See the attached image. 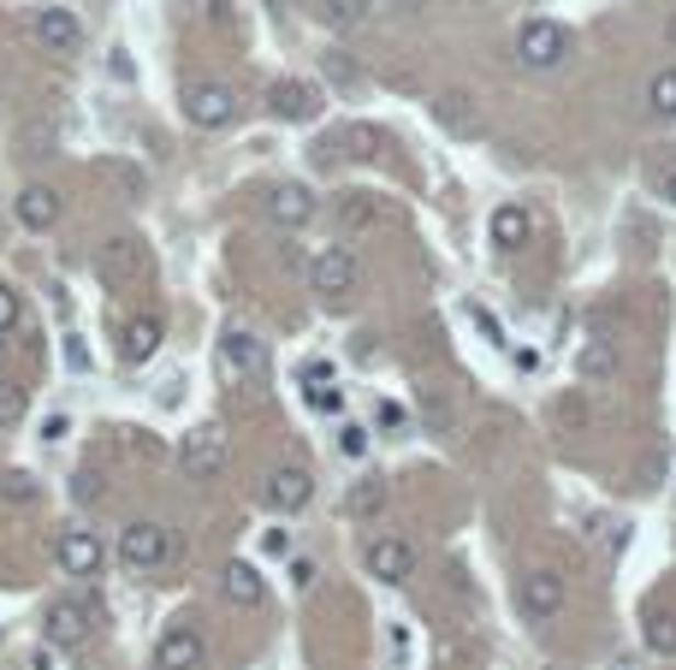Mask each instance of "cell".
<instances>
[{"instance_id": "1", "label": "cell", "mask_w": 676, "mask_h": 670, "mask_svg": "<svg viewBox=\"0 0 676 670\" xmlns=\"http://www.w3.org/2000/svg\"><path fill=\"white\" fill-rule=\"evenodd\" d=\"M564 60H570V31H564V24L534 19V24H522V31H517V66L522 71H557Z\"/></svg>"}, {"instance_id": "2", "label": "cell", "mask_w": 676, "mask_h": 670, "mask_svg": "<svg viewBox=\"0 0 676 670\" xmlns=\"http://www.w3.org/2000/svg\"><path fill=\"white\" fill-rule=\"evenodd\" d=\"M95 623H101V605L90 600V593L48 605V647H83V640L95 635Z\"/></svg>"}, {"instance_id": "3", "label": "cell", "mask_w": 676, "mask_h": 670, "mask_svg": "<svg viewBox=\"0 0 676 670\" xmlns=\"http://www.w3.org/2000/svg\"><path fill=\"white\" fill-rule=\"evenodd\" d=\"M362 564H369V576H374V581L398 588V581L416 576V546H409L404 534H374L369 552H362Z\"/></svg>"}, {"instance_id": "4", "label": "cell", "mask_w": 676, "mask_h": 670, "mask_svg": "<svg viewBox=\"0 0 676 670\" xmlns=\"http://www.w3.org/2000/svg\"><path fill=\"white\" fill-rule=\"evenodd\" d=\"M184 113H190V125H202V130H226L238 120V90H232V83H190Z\"/></svg>"}, {"instance_id": "5", "label": "cell", "mask_w": 676, "mask_h": 670, "mask_svg": "<svg viewBox=\"0 0 676 670\" xmlns=\"http://www.w3.org/2000/svg\"><path fill=\"white\" fill-rule=\"evenodd\" d=\"M101 558H108V546H101L90 529H66L60 541H54V564H60V576L90 581V576L101 570Z\"/></svg>"}, {"instance_id": "6", "label": "cell", "mask_w": 676, "mask_h": 670, "mask_svg": "<svg viewBox=\"0 0 676 670\" xmlns=\"http://www.w3.org/2000/svg\"><path fill=\"white\" fill-rule=\"evenodd\" d=\"M167 558V529L149 516H137L131 529H120V564H131V570H155V564Z\"/></svg>"}, {"instance_id": "7", "label": "cell", "mask_w": 676, "mask_h": 670, "mask_svg": "<svg viewBox=\"0 0 676 670\" xmlns=\"http://www.w3.org/2000/svg\"><path fill=\"white\" fill-rule=\"evenodd\" d=\"M31 36H36L48 54H78V48H83V24H78V12H66V7H36Z\"/></svg>"}, {"instance_id": "8", "label": "cell", "mask_w": 676, "mask_h": 670, "mask_svg": "<svg viewBox=\"0 0 676 670\" xmlns=\"http://www.w3.org/2000/svg\"><path fill=\"white\" fill-rule=\"evenodd\" d=\"M268 107H273V120H285V125H308L320 113V90L303 78H279L268 90Z\"/></svg>"}, {"instance_id": "9", "label": "cell", "mask_w": 676, "mask_h": 670, "mask_svg": "<svg viewBox=\"0 0 676 670\" xmlns=\"http://www.w3.org/2000/svg\"><path fill=\"white\" fill-rule=\"evenodd\" d=\"M522 617L528 623H552L557 611H564V576H552V570H534V576H522Z\"/></svg>"}, {"instance_id": "10", "label": "cell", "mask_w": 676, "mask_h": 670, "mask_svg": "<svg viewBox=\"0 0 676 670\" xmlns=\"http://www.w3.org/2000/svg\"><path fill=\"white\" fill-rule=\"evenodd\" d=\"M308 280H315V291H327V297H345V291H357L362 273H357V255L333 243V250H320L308 261Z\"/></svg>"}, {"instance_id": "11", "label": "cell", "mask_w": 676, "mask_h": 670, "mask_svg": "<svg viewBox=\"0 0 676 670\" xmlns=\"http://www.w3.org/2000/svg\"><path fill=\"white\" fill-rule=\"evenodd\" d=\"M12 214H19L24 231H54L60 226V191H54V184H24Z\"/></svg>"}, {"instance_id": "12", "label": "cell", "mask_w": 676, "mask_h": 670, "mask_svg": "<svg viewBox=\"0 0 676 670\" xmlns=\"http://www.w3.org/2000/svg\"><path fill=\"white\" fill-rule=\"evenodd\" d=\"M184 469L196 480H214L219 469H226V433H219V428L184 433Z\"/></svg>"}, {"instance_id": "13", "label": "cell", "mask_w": 676, "mask_h": 670, "mask_svg": "<svg viewBox=\"0 0 676 670\" xmlns=\"http://www.w3.org/2000/svg\"><path fill=\"white\" fill-rule=\"evenodd\" d=\"M315 214H320V202H315V191H308V184H279V191L268 196V220L285 226V231L308 226Z\"/></svg>"}, {"instance_id": "14", "label": "cell", "mask_w": 676, "mask_h": 670, "mask_svg": "<svg viewBox=\"0 0 676 670\" xmlns=\"http://www.w3.org/2000/svg\"><path fill=\"white\" fill-rule=\"evenodd\" d=\"M308 492H315V480H308L297 463H279V469L261 480V499L273 504V511H303L308 504Z\"/></svg>"}, {"instance_id": "15", "label": "cell", "mask_w": 676, "mask_h": 670, "mask_svg": "<svg viewBox=\"0 0 676 670\" xmlns=\"http://www.w3.org/2000/svg\"><path fill=\"white\" fill-rule=\"evenodd\" d=\"M143 273H149V250H143L137 238H113L108 250H101V280H108V285L143 280Z\"/></svg>"}, {"instance_id": "16", "label": "cell", "mask_w": 676, "mask_h": 670, "mask_svg": "<svg viewBox=\"0 0 676 670\" xmlns=\"http://www.w3.org/2000/svg\"><path fill=\"white\" fill-rule=\"evenodd\" d=\"M202 665V635L196 629H167L155 640V670H196Z\"/></svg>"}, {"instance_id": "17", "label": "cell", "mask_w": 676, "mask_h": 670, "mask_svg": "<svg viewBox=\"0 0 676 670\" xmlns=\"http://www.w3.org/2000/svg\"><path fill=\"white\" fill-rule=\"evenodd\" d=\"M487 231H493V243H498L505 255H517V250H528V238H534V220H528V208L505 202V208H493Z\"/></svg>"}, {"instance_id": "18", "label": "cell", "mask_w": 676, "mask_h": 670, "mask_svg": "<svg viewBox=\"0 0 676 670\" xmlns=\"http://www.w3.org/2000/svg\"><path fill=\"white\" fill-rule=\"evenodd\" d=\"M261 344L249 339V332H226V339H219V374H226V381H244V374H261Z\"/></svg>"}, {"instance_id": "19", "label": "cell", "mask_w": 676, "mask_h": 670, "mask_svg": "<svg viewBox=\"0 0 676 670\" xmlns=\"http://www.w3.org/2000/svg\"><path fill=\"white\" fill-rule=\"evenodd\" d=\"M155 351H160V320H155V315L125 320V332H120V362H149Z\"/></svg>"}, {"instance_id": "20", "label": "cell", "mask_w": 676, "mask_h": 670, "mask_svg": "<svg viewBox=\"0 0 676 670\" xmlns=\"http://www.w3.org/2000/svg\"><path fill=\"white\" fill-rule=\"evenodd\" d=\"M219 588H226L232 605H261V593H268V588H261V570H256V564H244V558H232L226 570H219Z\"/></svg>"}, {"instance_id": "21", "label": "cell", "mask_w": 676, "mask_h": 670, "mask_svg": "<svg viewBox=\"0 0 676 670\" xmlns=\"http://www.w3.org/2000/svg\"><path fill=\"white\" fill-rule=\"evenodd\" d=\"M386 499H392L386 475H362L357 487L345 492V511H350V516H380V511H386Z\"/></svg>"}, {"instance_id": "22", "label": "cell", "mask_w": 676, "mask_h": 670, "mask_svg": "<svg viewBox=\"0 0 676 670\" xmlns=\"http://www.w3.org/2000/svg\"><path fill=\"white\" fill-rule=\"evenodd\" d=\"M439 125L451 130V137H481V113L469 95H446L439 101Z\"/></svg>"}, {"instance_id": "23", "label": "cell", "mask_w": 676, "mask_h": 670, "mask_svg": "<svg viewBox=\"0 0 676 670\" xmlns=\"http://www.w3.org/2000/svg\"><path fill=\"white\" fill-rule=\"evenodd\" d=\"M646 107H653L658 120H676V66H665L653 83H646Z\"/></svg>"}, {"instance_id": "24", "label": "cell", "mask_w": 676, "mask_h": 670, "mask_svg": "<svg viewBox=\"0 0 676 670\" xmlns=\"http://www.w3.org/2000/svg\"><path fill=\"white\" fill-rule=\"evenodd\" d=\"M582 374H587V381H611V374H617V351H611L606 339H594L582 351Z\"/></svg>"}, {"instance_id": "25", "label": "cell", "mask_w": 676, "mask_h": 670, "mask_svg": "<svg viewBox=\"0 0 676 670\" xmlns=\"http://www.w3.org/2000/svg\"><path fill=\"white\" fill-rule=\"evenodd\" d=\"M369 19V0H327V24L333 31H357Z\"/></svg>"}, {"instance_id": "26", "label": "cell", "mask_w": 676, "mask_h": 670, "mask_svg": "<svg viewBox=\"0 0 676 670\" xmlns=\"http://www.w3.org/2000/svg\"><path fill=\"white\" fill-rule=\"evenodd\" d=\"M646 647H653V652H676V617H671V611H653V617H646Z\"/></svg>"}, {"instance_id": "27", "label": "cell", "mask_w": 676, "mask_h": 670, "mask_svg": "<svg viewBox=\"0 0 676 670\" xmlns=\"http://www.w3.org/2000/svg\"><path fill=\"white\" fill-rule=\"evenodd\" d=\"M338 226H345V231L374 226V202L369 196H345V202H338Z\"/></svg>"}, {"instance_id": "28", "label": "cell", "mask_w": 676, "mask_h": 670, "mask_svg": "<svg viewBox=\"0 0 676 670\" xmlns=\"http://www.w3.org/2000/svg\"><path fill=\"white\" fill-rule=\"evenodd\" d=\"M0 499H7V504H36V480L19 475V469L0 475Z\"/></svg>"}, {"instance_id": "29", "label": "cell", "mask_w": 676, "mask_h": 670, "mask_svg": "<svg viewBox=\"0 0 676 670\" xmlns=\"http://www.w3.org/2000/svg\"><path fill=\"white\" fill-rule=\"evenodd\" d=\"M369 440L374 433L362 428V421H345V428H338V451H345V457H369Z\"/></svg>"}, {"instance_id": "30", "label": "cell", "mask_w": 676, "mask_h": 670, "mask_svg": "<svg viewBox=\"0 0 676 670\" xmlns=\"http://www.w3.org/2000/svg\"><path fill=\"white\" fill-rule=\"evenodd\" d=\"M303 398H308V410H345V391H338V386H327V381H320V386H303Z\"/></svg>"}, {"instance_id": "31", "label": "cell", "mask_w": 676, "mask_h": 670, "mask_svg": "<svg viewBox=\"0 0 676 670\" xmlns=\"http://www.w3.org/2000/svg\"><path fill=\"white\" fill-rule=\"evenodd\" d=\"M291 581H297V588L308 593V588L320 581V564H315V558H291Z\"/></svg>"}, {"instance_id": "32", "label": "cell", "mask_w": 676, "mask_h": 670, "mask_svg": "<svg viewBox=\"0 0 676 670\" xmlns=\"http://www.w3.org/2000/svg\"><path fill=\"white\" fill-rule=\"evenodd\" d=\"M386 652H392V665L409 659V629H404V623H392V629H386Z\"/></svg>"}, {"instance_id": "33", "label": "cell", "mask_w": 676, "mask_h": 670, "mask_svg": "<svg viewBox=\"0 0 676 670\" xmlns=\"http://www.w3.org/2000/svg\"><path fill=\"white\" fill-rule=\"evenodd\" d=\"M66 362H71V368H78V374H83V368H90V362H95V356H90V344H83L78 332H66Z\"/></svg>"}, {"instance_id": "34", "label": "cell", "mask_w": 676, "mask_h": 670, "mask_svg": "<svg viewBox=\"0 0 676 670\" xmlns=\"http://www.w3.org/2000/svg\"><path fill=\"white\" fill-rule=\"evenodd\" d=\"M12 327H19V297L0 285V332H12Z\"/></svg>"}, {"instance_id": "35", "label": "cell", "mask_w": 676, "mask_h": 670, "mask_svg": "<svg viewBox=\"0 0 676 670\" xmlns=\"http://www.w3.org/2000/svg\"><path fill=\"white\" fill-rule=\"evenodd\" d=\"M469 320H475V327H481V332H487V339H493V344H505V327H498V320H493L487 309H469Z\"/></svg>"}, {"instance_id": "36", "label": "cell", "mask_w": 676, "mask_h": 670, "mask_svg": "<svg viewBox=\"0 0 676 670\" xmlns=\"http://www.w3.org/2000/svg\"><path fill=\"white\" fill-rule=\"evenodd\" d=\"M66 428H71L66 416H48V421H42V440H48V445H60V440H66Z\"/></svg>"}, {"instance_id": "37", "label": "cell", "mask_w": 676, "mask_h": 670, "mask_svg": "<svg viewBox=\"0 0 676 670\" xmlns=\"http://www.w3.org/2000/svg\"><path fill=\"white\" fill-rule=\"evenodd\" d=\"M380 428H404V410H398V404H380Z\"/></svg>"}, {"instance_id": "38", "label": "cell", "mask_w": 676, "mask_h": 670, "mask_svg": "<svg viewBox=\"0 0 676 670\" xmlns=\"http://www.w3.org/2000/svg\"><path fill=\"white\" fill-rule=\"evenodd\" d=\"M261 552H285V529H268V534H261Z\"/></svg>"}, {"instance_id": "39", "label": "cell", "mask_w": 676, "mask_h": 670, "mask_svg": "<svg viewBox=\"0 0 676 670\" xmlns=\"http://www.w3.org/2000/svg\"><path fill=\"white\" fill-rule=\"evenodd\" d=\"M31 670H54V652H36V659H31Z\"/></svg>"}, {"instance_id": "40", "label": "cell", "mask_w": 676, "mask_h": 670, "mask_svg": "<svg viewBox=\"0 0 676 670\" xmlns=\"http://www.w3.org/2000/svg\"><path fill=\"white\" fill-rule=\"evenodd\" d=\"M665 202H671V208H676V172H671V179H665Z\"/></svg>"}, {"instance_id": "41", "label": "cell", "mask_w": 676, "mask_h": 670, "mask_svg": "<svg viewBox=\"0 0 676 670\" xmlns=\"http://www.w3.org/2000/svg\"><path fill=\"white\" fill-rule=\"evenodd\" d=\"M665 36H671V48H676V19H671V24H665Z\"/></svg>"}, {"instance_id": "42", "label": "cell", "mask_w": 676, "mask_h": 670, "mask_svg": "<svg viewBox=\"0 0 676 670\" xmlns=\"http://www.w3.org/2000/svg\"><path fill=\"white\" fill-rule=\"evenodd\" d=\"M0 362H7V351H0Z\"/></svg>"}]
</instances>
